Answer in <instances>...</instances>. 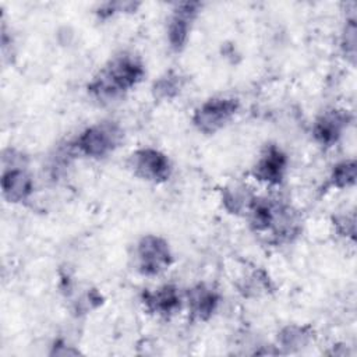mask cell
<instances>
[{
	"mask_svg": "<svg viewBox=\"0 0 357 357\" xmlns=\"http://www.w3.org/2000/svg\"><path fill=\"white\" fill-rule=\"evenodd\" d=\"M357 177V165L354 159H346L336 163L329 174L325 188H349L354 185Z\"/></svg>",
	"mask_w": 357,
	"mask_h": 357,
	"instance_id": "14",
	"label": "cell"
},
{
	"mask_svg": "<svg viewBox=\"0 0 357 357\" xmlns=\"http://www.w3.org/2000/svg\"><path fill=\"white\" fill-rule=\"evenodd\" d=\"M356 18H347L346 20V25L343 28V33H342V40H340V46L342 50L346 56V59H349L351 61V64H354L356 60Z\"/></svg>",
	"mask_w": 357,
	"mask_h": 357,
	"instance_id": "17",
	"label": "cell"
},
{
	"mask_svg": "<svg viewBox=\"0 0 357 357\" xmlns=\"http://www.w3.org/2000/svg\"><path fill=\"white\" fill-rule=\"evenodd\" d=\"M128 167L134 176L155 184L167 181L173 172L169 156L151 146L134 151L128 158Z\"/></svg>",
	"mask_w": 357,
	"mask_h": 357,
	"instance_id": "6",
	"label": "cell"
},
{
	"mask_svg": "<svg viewBox=\"0 0 357 357\" xmlns=\"http://www.w3.org/2000/svg\"><path fill=\"white\" fill-rule=\"evenodd\" d=\"M220 301L219 293L205 283H198L187 293V304L191 319L205 322L216 311Z\"/></svg>",
	"mask_w": 357,
	"mask_h": 357,
	"instance_id": "12",
	"label": "cell"
},
{
	"mask_svg": "<svg viewBox=\"0 0 357 357\" xmlns=\"http://www.w3.org/2000/svg\"><path fill=\"white\" fill-rule=\"evenodd\" d=\"M145 77V66L132 52L114 54L89 81L88 92L99 102H112L135 88Z\"/></svg>",
	"mask_w": 357,
	"mask_h": 357,
	"instance_id": "1",
	"label": "cell"
},
{
	"mask_svg": "<svg viewBox=\"0 0 357 357\" xmlns=\"http://www.w3.org/2000/svg\"><path fill=\"white\" fill-rule=\"evenodd\" d=\"M173 254L169 243L156 234H145L135 247V265L144 276H158L169 269Z\"/></svg>",
	"mask_w": 357,
	"mask_h": 357,
	"instance_id": "5",
	"label": "cell"
},
{
	"mask_svg": "<svg viewBox=\"0 0 357 357\" xmlns=\"http://www.w3.org/2000/svg\"><path fill=\"white\" fill-rule=\"evenodd\" d=\"M240 103L234 98L215 96L202 102L192 114L194 127L206 135L225 128L237 114Z\"/></svg>",
	"mask_w": 357,
	"mask_h": 357,
	"instance_id": "4",
	"label": "cell"
},
{
	"mask_svg": "<svg viewBox=\"0 0 357 357\" xmlns=\"http://www.w3.org/2000/svg\"><path fill=\"white\" fill-rule=\"evenodd\" d=\"M351 121V114L344 109H328L312 124V137L321 146H333Z\"/></svg>",
	"mask_w": 357,
	"mask_h": 357,
	"instance_id": "9",
	"label": "cell"
},
{
	"mask_svg": "<svg viewBox=\"0 0 357 357\" xmlns=\"http://www.w3.org/2000/svg\"><path fill=\"white\" fill-rule=\"evenodd\" d=\"M183 77L176 71H166L152 85V92L156 99L169 100L176 98L183 88Z\"/></svg>",
	"mask_w": 357,
	"mask_h": 357,
	"instance_id": "15",
	"label": "cell"
},
{
	"mask_svg": "<svg viewBox=\"0 0 357 357\" xmlns=\"http://www.w3.org/2000/svg\"><path fill=\"white\" fill-rule=\"evenodd\" d=\"M201 8L202 4L199 1H183L173 6L166 28L167 42L172 50L180 52L184 49Z\"/></svg>",
	"mask_w": 357,
	"mask_h": 357,
	"instance_id": "7",
	"label": "cell"
},
{
	"mask_svg": "<svg viewBox=\"0 0 357 357\" xmlns=\"http://www.w3.org/2000/svg\"><path fill=\"white\" fill-rule=\"evenodd\" d=\"M335 226L337 229V231L344 236V237H350L351 240H354V234H356V220H354V215H337L335 219Z\"/></svg>",
	"mask_w": 357,
	"mask_h": 357,
	"instance_id": "18",
	"label": "cell"
},
{
	"mask_svg": "<svg viewBox=\"0 0 357 357\" xmlns=\"http://www.w3.org/2000/svg\"><path fill=\"white\" fill-rule=\"evenodd\" d=\"M255 198V194H252L247 187L234 184L230 187H226L222 192V201L225 208L230 213H247L252 199Z\"/></svg>",
	"mask_w": 357,
	"mask_h": 357,
	"instance_id": "13",
	"label": "cell"
},
{
	"mask_svg": "<svg viewBox=\"0 0 357 357\" xmlns=\"http://www.w3.org/2000/svg\"><path fill=\"white\" fill-rule=\"evenodd\" d=\"M123 138V128L116 121L105 120L93 123L81 131L73 146L86 158L103 159L121 145Z\"/></svg>",
	"mask_w": 357,
	"mask_h": 357,
	"instance_id": "3",
	"label": "cell"
},
{
	"mask_svg": "<svg viewBox=\"0 0 357 357\" xmlns=\"http://www.w3.org/2000/svg\"><path fill=\"white\" fill-rule=\"evenodd\" d=\"M287 172V156L275 144L266 145L251 169L255 180L268 185H279L283 183Z\"/></svg>",
	"mask_w": 357,
	"mask_h": 357,
	"instance_id": "8",
	"label": "cell"
},
{
	"mask_svg": "<svg viewBox=\"0 0 357 357\" xmlns=\"http://www.w3.org/2000/svg\"><path fill=\"white\" fill-rule=\"evenodd\" d=\"M142 304L151 314L170 317L181 308V296L176 286L163 284L153 290H144Z\"/></svg>",
	"mask_w": 357,
	"mask_h": 357,
	"instance_id": "11",
	"label": "cell"
},
{
	"mask_svg": "<svg viewBox=\"0 0 357 357\" xmlns=\"http://www.w3.org/2000/svg\"><path fill=\"white\" fill-rule=\"evenodd\" d=\"M278 339L282 347L287 349L289 351H293L310 343V340L312 339V329L310 326L290 325V326H286L279 333Z\"/></svg>",
	"mask_w": 357,
	"mask_h": 357,
	"instance_id": "16",
	"label": "cell"
},
{
	"mask_svg": "<svg viewBox=\"0 0 357 357\" xmlns=\"http://www.w3.org/2000/svg\"><path fill=\"white\" fill-rule=\"evenodd\" d=\"M33 191V180L26 167L17 160L4 165L1 176V194L10 204H20L29 198Z\"/></svg>",
	"mask_w": 357,
	"mask_h": 357,
	"instance_id": "10",
	"label": "cell"
},
{
	"mask_svg": "<svg viewBox=\"0 0 357 357\" xmlns=\"http://www.w3.org/2000/svg\"><path fill=\"white\" fill-rule=\"evenodd\" d=\"M245 215L255 233L269 231L276 238H287L296 233L294 213L279 199L255 195Z\"/></svg>",
	"mask_w": 357,
	"mask_h": 357,
	"instance_id": "2",
	"label": "cell"
}]
</instances>
